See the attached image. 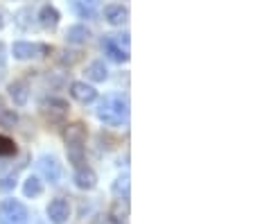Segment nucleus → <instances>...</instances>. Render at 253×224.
I'll use <instances>...</instances> for the list:
<instances>
[{
	"mask_svg": "<svg viewBox=\"0 0 253 224\" xmlns=\"http://www.w3.org/2000/svg\"><path fill=\"white\" fill-rule=\"evenodd\" d=\"M5 111V104H2V97H0V113Z\"/></svg>",
	"mask_w": 253,
	"mask_h": 224,
	"instance_id": "obj_25",
	"label": "nucleus"
},
{
	"mask_svg": "<svg viewBox=\"0 0 253 224\" xmlns=\"http://www.w3.org/2000/svg\"><path fill=\"white\" fill-rule=\"evenodd\" d=\"M88 39H90V30L86 25H82V23L70 25L68 30H66V41L73 43V45H84Z\"/></svg>",
	"mask_w": 253,
	"mask_h": 224,
	"instance_id": "obj_15",
	"label": "nucleus"
},
{
	"mask_svg": "<svg viewBox=\"0 0 253 224\" xmlns=\"http://www.w3.org/2000/svg\"><path fill=\"white\" fill-rule=\"evenodd\" d=\"M2 25H5V18H2V14H0V30H2Z\"/></svg>",
	"mask_w": 253,
	"mask_h": 224,
	"instance_id": "obj_26",
	"label": "nucleus"
},
{
	"mask_svg": "<svg viewBox=\"0 0 253 224\" xmlns=\"http://www.w3.org/2000/svg\"><path fill=\"white\" fill-rule=\"evenodd\" d=\"M104 18L109 25H125L129 21V9L122 5H106L104 7Z\"/></svg>",
	"mask_w": 253,
	"mask_h": 224,
	"instance_id": "obj_13",
	"label": "nucleus"
},
{
	"mask_svg": "<svg viewBox=\"0 0 253 224\" xmlns=\"http://www.w3.org/2000/svg\"><path fill=\"white\" fill-rule=\"evenodd\" d=\"M61 21V14L54 9L52 5H43L41 11H39V23H41L43 30H54Z\"/></svg>",
	"mask_w": 253,
	"mask_h": 224,
	"instance_id": "obj_14",
	"label": "nucleus"
},
{
	"mask_svg": "<svg viewBox=\"0 0 253 224\" xmlns=\"http://www.w3.org/2000/svg\"><path fill=\"white\" fill-rule=\"evenodd\" d=\"M14 186H16V177H5V179H2V183H0V188H2V190H11Z\"/></svg>",
	"mask_w": 253,
	"mask_h": 224,
	"instance_id": "obj_22",
	"label": "nucleus"
},
{
	"mask_svg": "<svg viewBox=\"0 0 253 224\" xmlns=\"http://www.w3.org/2000/svg\"><path fill=\"white\" fill-rule=\"evenodd\" d=\"M86 136H88V132H86V127L82 123H73L66 127V132H63V138H66V145L70 147H84L86 143Z\"/></svg>",
	"mask_w": 253,
	"mask_h": 224,
	"instance_id": "obj_8",
	"label": "nucleus"
},
{
	"mask_svg": "<svg viewBox=\"0 0 253 224\" xmlns=\"http://www.w3.org/2000/svg\"><path fill=\"white\" fill-rule=\"evenodd\" d=\"M5 61H7V45L0 41V68H5Z\"/></svg>",
	"mask_w": 253,
	"mask_h": 224,
	"instance_id": "obj_23",
	"label": "nucleus"
},
{
	"mask_svg": "<svg viewBox=\"0 0 253 224\" xmlns=\"http://www.w3.org/2000/svg\"><path fill=\"white\" fill-rule=\"evenodd\" d=\"M111 190H113V195H116L118 199H129V190H131V177L126 175H120L113 181V186H111Z\"/></svg>",
	"mask_w": 253,
	"mask_h": 224,
	"instance_id": "obj_17",
	"label": "nucleus"
},
{
	"mask_svg": "<svg viewBox=\"0 0 253 224\" xmlns=\"http://www.w3.org/2000/svg\"><path fill=\"white\" fill-rule=\"evenodd\" d=\"M30 211L18 199H5L0 204V224H27Z\"/></svg>",
	"mask_w": 253,
	"mask_h": 224,
	"instance_id": "obj_3",
	"label": "nucleus"
},
{
	"mask_svg": "<svg viewBox=\"0 0 253 224\" xmlns=\"http://www.w3.org/2000/svg\"><path fill=\"white\" fill-rule=\"evenodd\" d=\"M97 118L109 127H120L129 120V100L125 95H106L97 107Z\"/></svg>",
	"mask_w": 253,
	"mask_h": 224,
	"instance_id": "obj_1",
	"label": "nucleus"
},
{
	"mask_svg": "<svg viewBox=\"0 0 253 224\" xmlns=\"http://www.w3.org/2000/svg\"><path fill=\"white\" fill-rule=\"evenodd\" d=\"M43 52H50V48H47V45H41V43L16 41L14 45H11V54H14V59H21V61H25V59H34V57H41Z\"/></svg>",
	"mask_w": 253,
	"mask_h": 224,
	"instance_id": "obj_4",
	"label": "nucleus"
},
{
	"mask_svg": "<svg viewBox=\"0 0 253 224\" xmlns=\"http://www.w3.org/2000/svg\"><path fill=\"white\" fill-rule=\"evenodd\" d=\"M73 9L79 18H90L97 16V9H100V0H73Z\"/></svg>",
	"mask_w": 253,
	"mask_h": 224,
	"instance_id": "obj_11",
	"label": "nucleus"
},
{
	"mask_svg": "<svg viewBox=\"0 0 253 224\" xmlns=\"http://www.w3.org/2000/svg\"><path fill=\"white\" fill-rule=\"evenodd\" d=\"M2 170H5V163H2V161H0V172H2Z\"/></svg>",
	"mask_w": 253,
	"mask_h": 224,
	"instance_id": "obj_27",
	"label": "nucleus"
},
{
	"mask_svg": "<svg viewBox=\"0 0 253 224\" xmlns=\"http://www.w3.org/2000/svg\"><path fill=\"white\" fill-rule=\"evenodd\" d=\"M102 50L116 64L129 61V34H111V37H106L102 41Z\"/></svg>",
	"mask_w": 253,
	"mask_h": 224,
	"instance_id": "obj_2",
	"label": "nucleus"
},
{
	"mask_svg": "<svg viewBox=\"0 0 253 224\" xmlns=\"http://www.w3.org/2000/svg\"><path fill=\"white\" fill-rule=\"evenodd\" d=\"M45 213H47V220H50L52 224H66L68 218H70V204L63 197H57V199H52V202L47 204Z\"/></svg>",
	"mask_w": 253,
	"mask_h": 224,
	"instance_id": "obj_6",
	"label": "nucleus"
},
{
	"mask_svg": "<svg viewBox=\"0 0 253 224\" xmlns=\"http://www.w3.org/2000/svg\"><path fill=\"white\" fill-rule=\"evenodd\" d=\"M16 25L21 27V30H30L32 27V9L30 7H25V9H21L18 14H16Z\"/></svg>",
	"mask_w": 253,
	"mask_h": 224,
	"instance_id": "obj_20",
	"label": "nucleus"
},
{
	"mask_svg": "<svg viewBox=\"0 0 253 224\" xmlns=\"http://www.w3.org/2000/svg\"><path fill=\"white\" fill-rule=\"evenodd\" d=\"M93 224H113V220L109 218V213H104V215H97V218L93 220Z\"/></svg>",
	"mask_w": 253,
	"mask_h": 224,
	"instance_id": "obj_24",
	"label": "nucleus"
},
{
	"mask_svg": "<svg viewBox=\"0 0 253 224\" xmlns=\"http://www.w3.org/2000/svg\"><path fill=\"white\" fill-rule=\"evenodd\" d=\"M109 218L113 220V224H129V202L126 199L113 202V206L109 208Z\"/></svg>",
	"mask_w": 253,
	"mask_h": 224,
	"instance_id": "obj_16",
	"label": "nucleus"
},
{
	"mask_svg": "<svg viewBox=\"0 0 253 224\" xmlns=\"http://www.w3.org/2000/svg\"><path fill=\"white\" fill-rule=\"evenodd\" d=\"M43 113H45L52 123H57V120H63V118L68 116V102L59 100V97H50V100H45L41 104Z\"/></svg>",
	"mask_w": 253,
	"mask_h": 224,
	"instance_id": "obj_7",
	"label": "nucleus"
},
{
	"mask_svg": "<svg viewBox=\"0 0 253 224\" xmlns=\"http://www.w3.org/2000/svg\"><path fill=\"white\" fill-rule=\"evenodd\" d=\"M70 95L77 102H82V104H90V102L97 100V91L86 82H73L70 84Z\"/></svg>",
	"mask_w": 253,
	"mask_h": 224,
	"instance_id": "obj_10",
	"label": "nucleus"
},
{
	"mask_svg": "<svg viewBox=\"0 0 253 224\" xmlns=\"http://www.w3.org/2000/svg\"><path fill=\"white\" fill-rule=\"evenodd\" d=\"M14 154H16V143L9 136L0 134V156H14Z\"/></svg>",
	"mask_w": 253,
	"mask_h": 224,
	"instance_id": "obj_21",
	"label": "nucleus"
},
{
	"mask_svg": "<svg viewBox=\"0 0 253 224\" xmlns=\"http://www.w3.org/2000/svg\"><path fill=\"white\" fill-rule=\"evenodd\" d=\"M41 192H43V181L39 177L32 175L23 181V195H25V197H39Z\"/></svg>",
	"mask_w": 253,
	"mask_h": 224,
	"instance_id": "obj_19",
	"label": "nucleus"
},
{
	"mask_svg": "<svg viewBox=\"0 0 253 224\" xmlns=\"http://www.w3.org/2000/svg\"><path fill=\"white\" fill-rule=\"evenodd\" d=\"M39 170L45 177V181H50V183H59V179H61V163L52 154H43L39 159Z\"/></svg>",
	"mask_w": 253,
	"mask_h": 224,
	"instance_id": "obj_5",
	"label": "nucleus"
},
{
	"mask_svg": "<svg viewBox=\"0 0 253 224\" xmlns=\"http://www.w3.org/2000/svg\"><path fill=\"white\" fill-rule=\"evenodd\" d=\"M106 77H109V70H106L104 61H93L86 66V80L100 84V82H106Z\"/></svg>",
	"mask_w": 253,
	"mask_h": 224,
	"instance_id": "obj_18",
	"label": "nucleus"
},
{
	"mask_svg": "<svg viewBox=\"0 0 253 224\" xmlns=\"http://www.w3.org/2000/svg\"><path fill=\"white\" fill-rule=\"evenodd\" d=\"M9 97L14 100L16 107H23V104H27V100H30V86H27V82L23 80H16L9 84Z\"/></svg>",
	"mask_w": 253,
	"mask_h": 224,
	"instance_id": "obj_12",
	"label": "nucleus"
},
{
	"mask_svg": "<svg viewBox=\"0 0 253 224\" xmlns=\"http://www.w3.org/2000/svg\"><path fill=\"white\" fill-rule=\"evenodd\" d=\"M73 181L79 190H93V188L97 186V175H95L93 168L79 166L77 172H75V177H73Z\"/></svg>",
	"mask_w": 253,
	"mask_h": 224,
	"instance_id": "obj_9",
	"label": "nucleus"
}]
</instances>
